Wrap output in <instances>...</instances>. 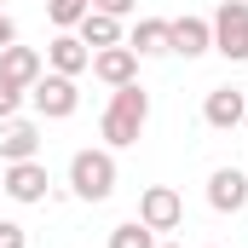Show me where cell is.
I'll return each instance as SVG.
<instances>
[{
	"label": "cell",
	"mask_w": 248,
	"mask_h": 248,
	"mask_svg": "<svg viewBox=\"0 0 248 248\" xmlns=\"http://www.w3.org/2000/svg\"><path fill=\"white\" fill-rule=\"evenodd\" d=\"M144 122H150V93H144L139 81H127V87H110V110H104V122H98L104 144H110V150H127V144H139Z\"/></svg>",
	"instance_id": "1"
},
{
	"label": "cell",
	"mask_w": 248,
	"mask_h": 248,
	"mask_svg": "<svg viewBox=\"0 0 248 248\" xmlns=\"http://www.w3.org/2000/svg\"><path fill=\"white\" fill-rule=\"evenodd\" d=\"M69 190L81 202H110V190H116V150L110 144L104 150H75L69 156Z\"/></svg>",
	"instance_id": "2"
},
{
	"label": "cell",
	"mask_w": 248,
	"mask_h": 248,
	"mask_svg": "<svg viewBox=\"0 0 248 248\" xmlns=\"http://www.w3.org/2000/svg\"><path fill=\"white\" fill-rule=\"evenodd\" d=\"M29 104H35L46 122H69V116L81 110V87H75V75H58V69H46V75L29 87Z\"/></svg>",
	"instance_id": "3"
},
{
	"label": "cell",
	"mask_w": 248,
	"mask_h": 248,
	"mask_svg": "<svg viewBox=\"0 0 248 248\" xmlns=\"http://www.w3.org/2000/svg\"><path fill=\"white\" fill-rule=\"evenodd\" d=\"M208 23H214V52L231 63H248V0H225Z\"/></svg>",
	"instance_id": "4"
},
{
	"label": "cell",
	"mask_w": 248,
	"mask_h": 248,
	"mask_svg": "<svg viewBox=\"0 0 248 248\" xmlns=\"http://www.w3.org/2000/svg\"><path fill=\"white\" fill-rule=\"evenodd\" d=\"M139 219H144L156 237H162V231H179V225H185V196L173 185H150L139 196Z\"/></svg>",
	"instance_id": "5"
},
{
	"label": "cell",
	"mask_w": 248,
	"mask_h": 248,
	"mask_svg": "<svg viewBox=\"0 0 248 248\" xmlns=\"http://www.w3.org/2000/svg\"><path fill=\"white\" fill-rule=\"evenodd\" d=\"M46 185H52V179H46L41 162H6V168H0V190H6L12 202H23V208H29V202H46Z\"/></svg>",
	"instance_id": "6"
},
{
	"label": "cell",
	"mask_w": 248,
	"mask_h": 248,
	"mask_svg": "<svg viewBox=\"0 0 248 248\" xmlns=\"http://www.w3.org/2000/svg\"><path fill=\"white\" fill-rule=\"evenodd\" d=\"M202 122L214 127V133L243 127V122H248V93H237V87H214V93L202 98Z\"/></svg>",
	"instance_id": "7"
},
{
	"label": "cell",
	"mask_w": 248,
	"mask_h": 248,
	"mask_svg": "<svg viewBox=\"0 0 248 248\" xmlns=\"http://www.w3.org/2000/svg\"><path fill=\"white\" fill-rule=\"evenodd\" d=\"M46 69H58V75H87V69H93V46H87L75 29H58V35L46 41Z\"/></svg>",
	"instance_id": "8"
},
{
	"label": "cell",
	"mask_w": 248,
	"mask_h": 248,
	"mask_svg": "<svg viewBox=\"0 0 248 248\" xmlns=\"http://www.w3.org/2000/svg\"><path fill=\"white\" fill-rule=\"evenodd\" d=\"M168 52H179V58L214 52V23L208 17H168Z\"/></svg>",
	"instance_id": "9"
},
{
	"label": "cell",
	"mask_w": 248,
	"mask_h": 248,
	"mask_svg": "<svg viewBox=\"0 0 248 248\" xmlns=\"http://www.w3.org/2000/svg\"><path fill=\"white\" fill-rule=\"evenodd\" d=\"M208 208H214V214L248 208V173L243 168H214V173H208Z\"/></svg>",
	"instance_id": "10"
},
{
	"label": "cell",
	"mask_w": 248,
	"mask_h": 248,
	"mask_svg": "<svg viewBox=\"0 0 248 248\" xmlns=\"http://www.w3.org/2000/svg\"><path fill=\"white\" fill-rule=\"evenodd\" d=\"M41 156V127L35 122H0V168L6 162H35Z\"/></svg>",
	"instance_id": "11"
},
{
	"label": "cell",
	"mask_w": 248,
	"mask_h": 248,
	"mask_svg": "<svg viewBox=\"0 0 248 248\" xmlns=\"http://www.w3.org/2000/svg\"><path fill=\"white\" fill-rule=\"evenodd\" d=\"M93 75L104 87H127V81H139V52L133 46H104V52H93Z\"/></svg>",
	"instance_id": "12"
},
{
	"label": "cell",
	"mask_w": 248,
	"mask_h": 248,
	"mask_svg": "<svg viewBox=\"0 0 248 248\" xmlns=\"http://www.w3.org/2000/svg\"><path fill=\"white\" fill-rule=\"evenodd\" d=\"M0 75H6V81H17V87L29 93V87L46 75V58H41L35 46H17V41H12V46L0 52Z\"/></svg>",
	"instance_id": "13"
},
{
	"label": "cell",
	"mask_w": 248,
	"mask_h": 248,
	"mask_svg": "<svg viewBox=\"0 0 248 248\" xmlns=\"http://www.w3.org/2000/svg\"><path fill=\"white\" fill-rule=\"evenodd\" d=\"M75 35H81L93 52H104V46H122V17H110V12H87V17L75 23Z\"/></svg>",
	"instance_id": "14"
},
{
	"label": "cell",
	"mask_w": 248,
	"mask_h": 248,
	"mask_svg": "<svg viewBox=\"0 0 248 248\" xmlns=\"http://www.w3.org/2000/svg\"><path fill=\"white\" fill-rule=\"evenodd\" d=\"M127 46H133L139 58H162V52H168V17H139Z\"/></svg>",
	"instance_id": "15"
},
{
	"label": "cell",
	"mask_w": 248,
	"mask_h": 248,
	"mask_svg": "<svg viewBox=\"0 0 248 248\" xmlns=\"http://www.w3.org/2000/svg\"><path fill=\"white\" fill-rule=\"evenodd\" d=\"M110 248H156V231L144 225V219H127L110 231Z\"/></svg>",
	"instance_id": "16"
},
{
	"label": "cell",
	"mask_w": 248,
	"mask_h": 248,
	"mask_svg": "<svg viewBox=\"0 0 248 248\" xmlns=\"http://www.w3.org/2000/svg\"><path fill=\"white\" fill-rule=\"evenodd\" d=\"M87 12H93V0H46V17H52L58 29H75Z\"/></svg>",
	"instance_id": "17"
},
{
	"label": "cell",
	"mask_w": 248,
	"mask_h": 248,
	"mask_svg": "<svg viewBox=\"0 0 248 248\" xmlns=\"http://www.w3.org/2000/svg\"><path fill=\"white\" fill-rule=\"evenodd\" d=\"M17 104H23V87L0 75V122H12V116H17Z\"/></svg>",
	"instance_id": "18"
},
{
	"label": "cell",
	"mask_w": 248,
	"mask_h": 248,
	"mask_svg": "<svg viewBox=\"0 0 248 248\" xmlns=\"http://www.w3.org/2000/svg\"><path fill=\"white\" fill-rule=\"evenodd\" d=\"M0 248H29V231L17 219H0Z\"/></svg>",
	"instance_id": "19"
},
{
	"label": "cell",
	"mask_w": 248,
	"mask_h": 248,
	"mask_svg": "<svg viewBox=\"0 0 248 248\" xmlns=\"http://www.w3.org/2000/svg\"><path fill=\"white\" fill-rule=\"evenodd\" d=\"M139 0H93V12H110V17H127Z\"/></svg>",
	"instance_id": "20"
},
{
	"label": "cell",
	"mask_w": 248,
	"mask_h": 248,
	"mask_svg": "<svg viewBox=\"0 0 248 248\" xmlns=\"http://www.w3.org/2000/svg\"><path fill=\"white\" fill-rule=\"evenodd\" d=\"M12 41H17V23H12V17H6V12H0V52H6V46H12Z\"/></svg>",
	"instance_id": "21"
},
{
	"label": "cell",
	"mask_w": 248,
	"mask_h": 248,
	"mask_svg": "<svg viewBox=\"0 0 248 248\" xmlns=\"http://www.w3.org/2000/svg\"><path fill=\"white\" fill-rule=\"evenodd\" d=\"M156 248H185V243H156Z\"/></svg>",
	"instance_id": "22"
}]
</instances>
